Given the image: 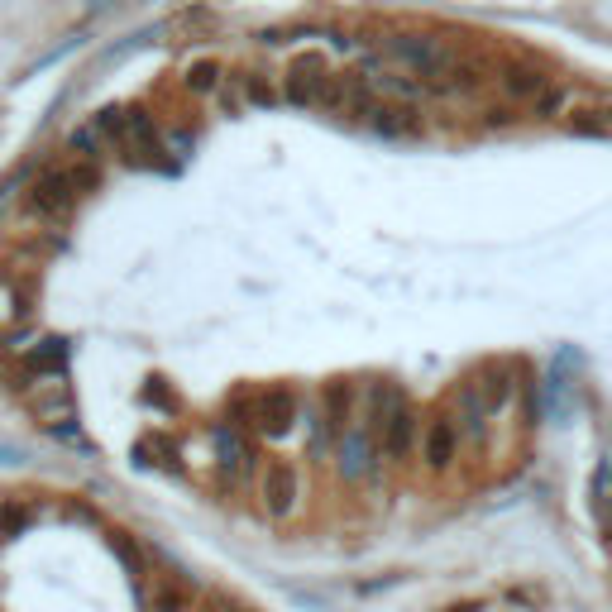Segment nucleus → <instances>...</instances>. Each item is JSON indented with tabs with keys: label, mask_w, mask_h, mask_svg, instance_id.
Returning <instances> with one entry per match:
<instances>
[{
	"label": "nucleus",
	"mask_w": 612,
	"mask_h": 612,
	"mask_svg": "<svg viewBox=\"0 0 612 612\" xmlns=\"http://www.w3.org/2000/svg\"><path fill=\"white\" fill-rule=\"evenodd\" d=\"M87 5H96V10H106V5H120V0H87Z\"/></svg>",
	"instance_id": "25"
},
{
	"label": "nucleus",
	"mask_w": 612,
	"mask_h": 612,
	"mask_svg": "<svg viewBox=\"0 0 612 612\" xmlns=\"http://www.w3.org/2000/svg\"><path fill=\"white\" fill-rule=\"evenodd\" d=\"M584 134H612V106L598 110V120H589V125H579Z\"/></svg>",
	"instance_id": "23"
},
{
	"label": "nucleus",
	"mask_w": 612,
	"mask_h": 612,
	"mask_svg": "<svg viewBox=\"0 0 612 612\" xmlns=\"http://www.w3.org/2000/svg\"><path fill=\"white\" fill-rule=\"evenodd\" d=\"M63 340H39V345H29V354H24V369L29 373H58L63 369Z\"/></svg>",
	"instance_id": "16"
},
{
	"label": "nucleus",
	"mask_w": 612,
	"mask_h": 612,
	"mask_svg": "<svg viewBox=\"0 0 612 612\" xmlns=\"http://www.w3.org/2000/svg\"><path fill=\"white\" fill-rule=\"evenodd\" d=\"M459 450H464V436H459L455 416H431V421L421 426V459H426L431 474H445L459 459Z\"/></svg>",
	"instance_id": "6"
},
{
	"label": "nucleus",
	"mask_w": 612,
	"mask_h": 612,
	"mask_svg": "<svg viewBox=\"0 0 612 612\" xmlns=\"http://www.w3.org/2000/svg\"><path fill=\"white\" fill-rule=\"evenodd\" d=\"M244 91H249V101H254V106H273V91L263 87L259 77H244Z\"/></svg>",
	"instance_id": "22"
},
{
	"label": "nucleus",
	"mask_w": 612,
	"mask_h": 612,
	"mask_svg": "<svg viewBox=\"0 0 612 612\" xmlns=\"http://www.w3.org/2000/svg\"><path fill=\"white\" fill-rule=\"evenodd\" d=\"M254 426H259V436L283 440L287 431L297 426V397L287 393V388H268V393L254 402Z\"/></svg>",
	"instance_id": "9"
},
{
	"label": "nucleus",
	"mask_w": 612,
	"mask_h": 612,
	"mask_svg": "<svg viewBox=\"0 0 612 612\" xmlns=\"http://www.w3.org/2000/svg\"><path fill=\"white\" fill-rule=\"evenodd\" d=\"M96 182H101L96 163H67V168H48V173L34 182V192H29V206H34L39 216L58 220V216H67V211L77 206V197L96 192Z\"/></svg>",
	"instance_id": "1"
},
{
	"label": "nucleus",
	"mask_w": 612,
	"mask_h": 612,
	"mask_svg": "<svg viewBox=\"0 0 612 612\" xmlns=\"http://www.w3.org/2000/svg\"><path fill=\"white\" fill-rule=\"evenodd\" d=\"M220 77H225V72H220V63L201 58V63L187 67V77H182V82H187V91H192V96H211V91L220 87Z\"/></svg>",
	"instance_id": "19"
},
{
	"label": "nucleus",
	"mask_w": 612,
	"mask_h": 612,
	"mask_svg": "<svg viewBox=\"0 0 612 612\" xmlns=\"http://www.w3.org/2000/svg\"><path fill=\"white\" fill-rule=\"evenodd\" d=\"M259 503L273 522H287V517L297 512V503H302V474H297L292 459H268V464H263Z\"/></svg>",
	"instance_id": "2"
},
{
	"label": "nucleus",
	"mask_w": 612,
	"mask_h": 612,
	"mask_svg": "<svg viewBox=\"0 0 612 612\" xmlns=\"http://www.w3.org/2000/svg\"><path fill=\"white\" fill-rule=\"evenodd\" d=\"M479 608H483V603H455L450 612H479Z\"/></svg>",
	"instance_id": "24"
},
{
	"label": "nucleus",
	"mask_w": 612,
	"mask_h": 612,
	"mask_svg": "<svg viewBox=\"0 0 612 612\" xmlns=\"http://www.w3.org/2000/svg\"><path fill=\"white\" fill-rule=\"evenodd\" d=\"M364 125H369L373 134H383V139H416V134L426 130L421 110L397 106V101H373V106L364 110Z\"/></svg>",
	"instance_id": "8"
},
{
	"label": "nucleus",
	"mask_w": 612,
	"mask_h": 612,
	"mask_svg": "<svg viewBox=\"0 0 612 612\" xmlns=\"http://www.w3.org/2000/svg\"><path fill=\"white\" fill-rule=\"evenodd\" d=\"M383 464V455H378V445H373L369 436H364V426L354 421L345 436L335 440V469H340V479H369L373 469Z\"/></svg>",
	"instance_id": "7"
},
{
	"label": "nucleus",
	"mask_w": 612,
	"mask_h": 612,
	"mask_svg": "<svg viewBox=\"0 0 612 612\" xmlns=\"http://www.w3.org/2000/svg\"><path fill=\"white\" fill-rule=\"evenodd\" d=\"M24 526H29V517L20 507H0V536H20Z\"/></svg>",
	"instance_id": "21"
},
{
	"label": "nucleus",
	"mask_w": 612,
	"mask_h": 612,
	"mask_svg": "<svg viewBox=\"0 0 612 612\" xmlns=\"http://www.w3.org/2000/svg\"><path fill=\"white\" fill-rule=\"evenodd\" d=\"M364 82H369L373 96H383V101H397V106H421V101L440 96V87H431V82H421V77H412V72L378 67V63L364 67Z\"/></svg>",
	"instance_id": "4"
},
{
	"label": "nucleus",
	"mask_w": 612,
	"mask_h": 612,
	"mask_svg": "<svg viewBox=\"0 0 612 612\" xmlns=\"http://www.w3.org/2000/svg\"><path fill=\"white\" fill-rule=\"evenodd\" d=\"M211 440H216V459H220V469H225V474L244 479V474L254 469V445H249V436H244L235 421H230V426H216Z\"/></svg>",
	"instance_id": "12"
},
{
	"label": "nucleus",
	"mask_w": 612,
	"mask_h": 612,
	"mask_svg": "<svg viewBox=\"0 0 612 612\" xmlns=\"http://www.w3.org/2000/svg\"><path fill=\"white\" fill-rule=\"evenodd\" d=\"M569 101H574V87H565V82H550V87L531 101V115H536V120H555V115H565Z\"/></svg>",
	"instance_id": "18"
},
{
	"label": "nucleus",
	"mask_w": 612,
	"mask_h": 612,
	"mask_svg": "<svg viewBox=\"0 0 612 612\" xmlns=\"http://www.w3.org/2000/svg\"><path fill=\"white\" fill-rule=\"evenodd\" d=\"M459 436L474 440V445L488 440V407H483L474 383H459Z\"/></svg>",
	"instance_id": "15"
},
{
	"label": "nucleus",
	"mask_w": 612,
	"mask_h": 612,
	"mask_svg": "<svg viewBox=\"0 0 612 612\" xmlns=\"http://www.w3.org/2000/svg\"><path fill=\"white\" fill-rule=\"evenodd\" d=\"M149 608L153 612H192V593L182 589V584H173V579H158L149 593Z\"/></svg>",
	"instance_id": "17"
},
{
	"label": "nucleus",
	"mask_w": 612,
	"mask_h": 612,
	"mask_svg": "<svg viewBox=\"0 0 612 612\" xmlns=\"http://www.w3.org/2000/svg\"><path fill=\"white\" fill-rule=\"evenodd\" d=\"M330 87H335V72L321 58H302V63L287 67L283 77V96L292 106H326Z\"/></svg>",
	"instance_id": "5"
},
{
	"label": "nucleus",
	"mask_w": 612,
	"mask_h": 612,
	"mask_svg": "<svg viewBox=\"0 0 612 612\" xmlns=\"http://www.w3.org/2000/svg\"><path fill=\"white\" fill-rule=\"evenodd\" d=\"M72 149L82 153V163H96V158H101V149H106V139H101V134L87 125V130L72 134Z\"/></svg>",
	"instance_id": "20"
},
{
	"label": "nucleus",
	"mask_w": 612,
	"mask_h": 612,
	"mask_svg": "<svg viewBox=\"0 0 612 612\" xmlns=\"http://www.w3.org/2000/svg\"><path fill=\"white\" fill-rule=\"evenodd\" d=\"M120 153H125L130 163H153V158L163 153V139H158V125H153L149 110H139V106L125 110V139H120Z\"/></svg>",
	"instance_id": "10"
},
{
	"label": "nucleus",
	"mask_w": 612,
	"mask_h": 612,
	"mask_svg": "<svg viewBox=\"0 0 612 612\" xmlns=\"http://www.w3.org/2000/svg\"><path fill=\"white\" fill-rule=\"evenodd\" d=\"M546 87H550V77L536 63H507L498 72V91H503L507 101H536Z\"/></svg>",
	"instance_id": "13"
},
{
	"label": "nucleus",
	"mask_w": 612,
	"mask_h": 612,
	"mask_svg": "<svg viewBox=\"0 0 612 612\" xmlns=\"http://www.w3.org/2000/svg\"><path fill=\"white\" fill-rule=\"evenodd\" d=\"M416 440H421V416L407 397L397 393L393 412L383 421V440H378V455L388 459V464H407V455L416 450Z\"/></svg>",
	"instance_id": "3"
},
{
	"label": "nucleus",
	"mask_w": 612,
	"mask_h": 612,
	"mask_svg": "<svg viewBox=\"0 0 612 612\" xmlns=\"http://www.w3.org/2000/svg\"><path fill=\"white\" fill-rule=\"evenodd\" d=\"M474 388H479L483 407H488V416H498L512 407V397H517V383H512V369H498V364H488V369L479 373V378H469Z\"/></svg>",
	"instance_id": "14"
},
{
	"label": "nucleus",
	"mask_w": 612,
	"mask_h": 612,
	"mask_svg": "<svg viewBox=\"0 0 612 612\" xmlns=\"http://www.w3.org/2000/svg\"><path fill=\"white\" fill-rule=\"evenodd\" d=\"M321 426H326V436H330V445L345 436L354 426V412H359V402H354V388L345 383V378H335V383H326V393H321Z\"/></svg>",
	"instance_id": "11"
}]
</instances>
